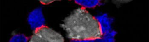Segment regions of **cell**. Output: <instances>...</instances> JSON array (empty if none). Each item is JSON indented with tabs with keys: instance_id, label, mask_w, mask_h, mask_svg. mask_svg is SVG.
<instances>
[{
	"instance_id": "cell-1",
	"label": "cell",
	"mask_w": 149,
	"mask_h": 42,
	"mask_svg": "<svg viewBox=\"0 0 149 42\" xmlns=\"http://www.w3.org/2000/svg\"><path fill=\"white\" fill-rule=\"evenodd\" d=\"M61 27L66 36L75 41H93L103 35L101 25L96 18L84 8L75 9L64 18Z\"/></svg>"
},
{
	"instance_id": "cell-2",
	"label": "cell",
	"mask_w": 149,
	"mask_h": 42,
	"mask_svg": "<svg viewBox=\"0 0 149 42\" xmlns=\"http://www.w3.org/2000/svg\"><path fill=\"white\" fill-rule=\"evenodd\" d=\"M64 37L52 28L45 26L34 31L29 42H63Z\"/></svg>"
},
{
	"instance_id": "cell-3",
	"label": "cell",
	"mask_w": 149,
	"mask_h": 42,
	"mask_svg": "<svg viewBox=\"0 0 149 42\" xmlns=\"http://www.w3.org/2000/svg\"><path fill=\"white\" fill-rule=\"evenodd\" d=\"M27 21L30 29L33 31L45 26V18L42 8L38 7L30 12Z\"/></svg>"
},
{
	"instance_id": "cell-4",
	"label": "cell",
	"mask_w": 149,
	"mask_h": 42,
	"mask_svg": "<svg viewBox=\"0 0 149 42\" xmlns=\"http://www.w3.org/2000/svg\"><path fill=\"white\" fill-rule=\"evenodd\" d=\"M75 2L81 5L82 8H91L98 5V1H75Z\"/></svg>"
},
{
	"instance_id": "cell-5",
	"label": "cell",
	"mask_w": 149,
	"mask_h": 42,
	"mask_svg": "<svg viewBox=\"0 0 149 42\" xmlns=\"http://www.w3.org/2000/svg\"><path fill=\"white\" fill-rule=\"evenodd\" d=\"M29 41L28 37L23 34H17L12 36L9 42H26Z\"/></svg>"
},
{
	"instance_id": "cell-6",
	"label": "cell",
	"mask_w": 149,
	"mask_h": 42,
	"mask_svg": "<svg viewBox=\"0 0 149 42\" xmlns=\"http://www.w3.org/2000/svg\"><path fill=\"white\" fill-rule=\"evenodd\" d=\"M40 2L43 4H48L51 3L54 1H40Z\"/></svg>"
}]
</instances>
